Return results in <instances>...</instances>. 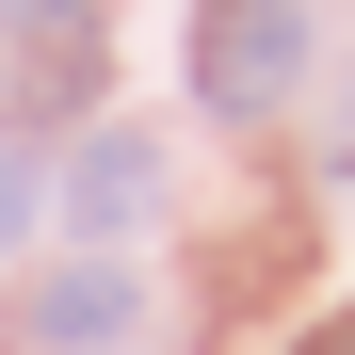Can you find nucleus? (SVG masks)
Listing matches in <instances>:
<instances>
[{"mask_svg":"<svg viewBox=\"0 0 355 355\" xmlns=\"http://www.w3.org/2000/svg\"><path fill=\"white\" fill-rule=\"evenodd\" d=\"M291 81H307V17L291 0H210L194 17V97L210 113H275Z\"/></svg>","mask_w":355,"mask_h":355,"instance_id":"obj_1","label":"nucleus"},{"mask_svg":"<svg viewBox=\"0 0 355 355\" xmlns=\"http://www.w3.org/2000/svg\"><path fill=\"white\" fill-rule=\"evenodd\" d=\"M65 210L97 226V243H130V226L162 210V146H146V130H97V146H81V178H65Z\"/></svg>","mask_w":355,"mask_h":355,"instance_id":"obj_2","label":"nucleus"},{"mask_svg":"<svg viewBox=\"0 0 355 355\" xmlns=\"http://www.w3.org/2000/svg\"><path fill=\"white\" fill-rule=\"evenodd\" d=\"M130 323H146V291L113 275V259H81V275L33 291V339H49V355H97V339H130Z\"/></svg>","mask_w":355,"mask_h":355,"instance_id":"obj_3","label":"nucleus"},{"mask_svg":"<svg viewBox=\"0 0 355 355\" xmlns=\"http://www.w3.org/2000/svg\"><path fill=\"white\" fill-rule=\"evenodd\" d=\"M33 210H49V178H33V146H0V243H33Z\"/></svg>","mask_w":355,"mask_h":355,"instance_id":"obj_4","label":"nucleus"},{"mask_svg":"<svg viewBox=\"0 0 355 355\" xmlns=\"http://www.w3.org/2000/svg\"><path fill=\"white\" fill-rule=\"evenodd\" d=\"M291 355H355V307H339V323H307V339H291Z\"/></svg>","mask_w":355,"mask_h":355,"instance_id":"obj_5","label":"nucleus"},{"mask_svg":"<svg viewBox=\"0 0 355 355\" xmlns=\"http://www.w3.org/2000/svg\"><path fill=\"white\" fill-rule=\"evenodd\" d=\"M339 162H355V130H339Z\"/></svg>","mask_w":355,"mask_h":355,"instance_id":"obj_6","label":"nucleus"}]
</instances>
